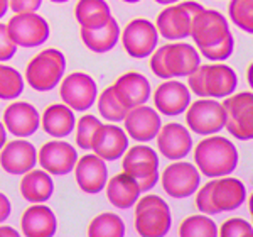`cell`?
Segmentation results:
<instances>
[{
	"label": "cell",
	"instance_id": "6da1fadb",
	"mask_svg": "<svg viewBox=\"0 0 253 237\" xmlns=\"http://www.w3.org/2000/svg\"><path fill=\"white\" fill-rule=\"evenodd\" d=\"M247 200V188L243 181L226 177L211 178L196 190V207L201 214L218 215L223 212H233L240 208Z\"/></svg>",
	"mask_w": 253,
	"mask_h": 237
},
{
	"label": "cell",
	"instance_id": "7a4b0ae2",
	"mask_svg": "<svg viewBox=\"0 0 253 237\" xmlns=\"http://www.w3.org/2000/svg\"><path fill=\"white\" fill-rule=\"evenodd\" d=\"M194 165L199 173L208 178H218L231 175L238 168V149L230 139L211 134L205 136L194 148Z\"/></svg>",
	"mask_w": 253,
	"mask_h": 237
},
{
	"label": "cell",
	"instance_id": "3957f363",
	"mask_svg": "<svg viewBox=\"0 0 253 237\" xmlns=\"http://www.w3.org/2000/svg\"><path fill=\"white\" fill-rule=\"evenodd\" d=\"M149 58L150 71L162 80L187 78L201 64V55L198 48L182 41L156 48Z\"/></svg>",
	"mask_w": 253,
	"mask_h": 237
},
{
	"label": "cell",
	"instance_id": "277c9868",
	"mask_svg": "<svg viewBox=\"0 0 253 237\" xmlns=\"http://www.w3.org/2000/svg\"><path fill=\"white\" fill-rule=\"evenodd\" d=\"M187 87L191 93L203 99H226L238 87V76L235 69L223 61H211L199 64L187 76Z\"/></svg>",
	"mask_w": 253,
	"mask_h": 237
},
{
	"label": "cell",
	"instance_id": "5b68a950",
	"mask_svg": "<svg viewBox=\"0 0 253 237\" xmlns=\"http://www.w3.org/2000/svg\"><path fill=\"white\" fill-rule=\"evenodd\" d=\"M66 73V56L56 48H47L32 58L26 66L24 80L36 92H51Z\"/></svg>",
	"mask_w": 253,
	"mask_h": 237
},
{
	"label": "cell",
	"instance_id": "8992f818",
	"mask_svg": "<svg viewBox=\"0 0 253 237\" xmlns=\"http://www.w3.org/2000/svg\"><path fill=\"white\" fill-rule=\"evenodd\" d=\"M133 207V227L138 236L162 237L169 234L172 227V214L164 198L159 195H144Z\"/></svg>",
	"mask_w": 253,
	"mask_h": 237
},
{
	"label": "cell",
	"instance_id": "52a82bcc",
	"mask_svg": "<svg viewBox=\"0 0 253 237\" xmlns=\"http://www.w3.org/2000/svg\"><path fill=\"white\" fill-rule=\"evenodd\" d=\"M122 170L138 183L142 193H147L157 185L161 178L157 151L145 142H138L137 146L126 149L122 156Z\"/></svg>",
	"mask_w": 253,
	"mask_h": 237
},
{
	"label": "cell",
	"instance_id": "ba28073f",
	"mask_svg": "<svg viewBox=\"0 0 253 237\" xmlns=\"http://www.w3.org/2000/svg\"><path fill=\"white\" fill-rule=\"evenodd\" d=\"M205 7L194 0H184L172 5H166L164 9L159 12L156 19V27L159 31V36H162L167 41H182L189 38L191 32V22L194 15Z\"/></svg>",
	"mask_w": 253,
	"mask_h": 237
},
{
	"label": "cell",
	"instance_id": "9c48e42d",
	"mask_svg": "<svg viewBox=\"0 0 253 237\" xmlns=\"http://www.w3.org/2000/svg\"><path fill=\"white\" fill-rule=\"evenodd\" d=\"M184 114L187 129L198 136L218 134L226 125V112H224L223 102L218 99L199 97V100L191 102Z\"/></svg>",
	"mask_w": 253,
	"mask_h": 237
},
{
	"label": "cell",
	"instance_id": "30bf717a",
	"mask_svg": "<svg viewBox=\"0 0 253 237\" xmlns=\"http://www.w3.org/2000/svg\"><path fill=\"white\" fill-rule=\"evenodd\" d=\"M122 46L126 55L133 59H145L159 46V31L156 24L149 19H132L120 34Z\"/></svg>",
	"mask_w": 253,
	"mask_h": 237
},
{
	"label": "cell",
	"instance_id": "8fae6325",
	"mask_svg": "<svg viewBox=\"0 0 253 237\" xmlns=\"http://www.w3.org/2000/svg\"><path fill=\"white\" fill-rule=\"evenodd\" d=\"M226 112L224 129L238 141H253V93H231L223 102Z\"/></svg>",
	"mask_w": 253,
	"mask_h": 237
},
{
	"label": "cell",
	"instance_id": "7c38bea8",
	"mask_svg": "<svg viewBox=\"0 0 253 237\" xmlns=\"http://www.w3.org/2000/svg\"><path fill=\"white\" fill-rule=\"evenodd\" d=\"M10 38L17 48H38L49 39L51 27L47 20L38 12H22L14 14L7 22Z\"/></svg>",
	"mask_w": 253,
	"mask_h": 237
},
{
	"label": "cell",
	"instance_id": "4fadbf2b",
	"mask_svg": "<svg viewBox=\"0 0 253 237\" xmlns=\"http://www.w3.org/2000/svg\"><path fill=\"white\" fill-rule=\"evenodd\" d=\"M59 97L75 112H86L98 99V85L88 73L73 71L61 80Z\"/></svg>",
	"mask_w": 253,
	"mask_h": 237
},
{
	"label": "cell",
	"instance_id": "5bb4252c",
	"mask_svg": "<svg viewBox=\"0 0 253 237\" xmlns=\"http://www.w3.org/2000/svg\"><path fill=\"white\" fill-rule=\"evenodd\" d=\"M159 179H161L166 195L177 200L189 198L201 186V173H199V170L193 163L182 161V159L170 163L162 171Z\"/></svg>",
	"mask_w": 253,
	"mask_h": 237
},
{
	"label": "cell",
	"instance_id": "9a60e30c",
	"mask_svg": "<svg viewBox=\"0 0 253 237\" xmlns=\"http://www.w3.org/2000/svg\"><path fill=\"white\" fill-rule=\"evenodd\" d=\"M230 34L231 31L228 19L219 10L203 9L194 15L193 22H191L189 38H193L198 50L219 43Z\"/></svg>",
	"mask_w": 253,
	"mask_h": 237
},
{
	"label": "cell",
	"instance_id": "2e32d148",
	"mask_svg": "<svg viewBox=\"0 0 253 237\" xmlns=\"http://www.w3.org/2000/svg\"><path fill=\"white\" fill-rule=\"evenodd\" d=\"M76 161H78L76 148L61 139L47 141L38 151V163L41 168L52 177H66L75 170Z\"/></svg>",
	"mask_w": 253,
	"mask_h": 237
},
{
	"label": "cell",
	"instance_id": "e0dca14e",
	"mask_svg": "<svg viewBox=\"0 0 253 237\" xmlns=\"http://www.w3.org/2000/svg\"><path fill=\"white\" fill-rule=\"evenodd\" d=\"M38 165V149L27 137H15L7 141L0 149V166L9 175H24Z\"/></svg>",
	"mask_w": 253,
	"mask_h": 237
},
{
	"label": "cell",
	"instance_id": "ac0fdd59",
	"mask_svg": "<svg viewBox=\"0 0 253 237\" xmlns=\"http://www.w3.org/2000/svg\"><path fill=\"white\" fill-rule=\"evenodd\" d=\"M161 127V114L154 107H149L147 104L130 109L124 118V129L126 136L137 142L154 141Z\"/></svg>",
	"mask_w": 253,
	"mask_h": 237
},
{
	"label": "cell",
	"instance_id": "d6986e66",
	"mask_svg": "<svg viewBox=\"0 0 253 237\" xmlns=\"http://www.w3.org/2000/svg\"><path fill=\"white\" fill-rule=\"evenodd\" d=\"M154 109L167 117H175L186 112L191 104V90L179 80H164L152 95Z\"/></svg>",
	"mask_w": 253,
	"mask_h": 237
},
{
	"label": "cell",
	"instance_id": "ffe728a7",
	"mask_svg": "<svg viewBox=\"0 0 253 237\" xmlns=\"http://www.w3.org/2000/svg\"><path fill=\"white\" fill-rule=\"evenodd\" d=\"M75 178L80 190L86 195H98L105 190L108 181L107 161L96 156L95 153L78 158L75 166Z\"/></svg>",
	"mask_w": 253,
	"mask_h": 237
},
{
	"label": "cell",
	"instance_id": "44dd1931",
	"mask_svg": "<svg viewBox=\"0 0 253 237\" xmlns=\"http://www.w3.org/2000/svg\"><path fill=\"white\" fill-rule=\"evenodd\" d=\"M3 125L15 137H31L41 129V114L29 102L15 100L3 110Z\"/></svg>",
	"mask_w": 253,
	"mask_h": 237
},
{
	"label": "cell",
	"instance_id": "7402d4cb",
	"mask_svg": "<svg viewBox=\"0 0 253 237\" xmlns=\"http://www.w3.org/2000/svg\"><path fill=\"white\" fill-rule=\"evenodd\" d=\"M156 139L159 153L169 161L184 159L193 151L191 130L179 122H169V124L162 125Z\"/></svg>",
	"mask_w": 253,
	"mask_h": 237
},
{
	"label": "cell",
	"instance_id": "603a6c76",
	"mask_svg": "<svg viewBox=\"0 0 253 237\" xmlns=\"http://www.w3.org/2000/svg\"><path fill=\"white\" fill-rule=\"evenodd\" d=\"M130 137L126 136L124 127H118L115 122L101 124L95 139L91 151L105 161H117L128 149Z\"/></svg>",
	"mask_w": 253,
	"mask_h": 237
},
{
	"label": "cell",
	"instance_id": "cb8c5ba5",
	"mask_svg": "<svg viewBox=\"0 0 253 237\" xmlns=\"http://www.w3.org/2000/svg\"><path fill=\"white\" fill-rule=\"evenodd\" d=\"M112 87L118 95V99L122 100V104L128 110L147 104L150 95H152L150 81L142 73L137 71H126L124 75H120Z\"/></svg>",
	"mask_w": 253,
	"mask_h": 237
},
{
	"label": "cell",
	"instance_id": "d4e9b609",
	"mask_svg": "<svg viewBox=\"0 0 253 237\" xmlns=\"http://www.w3.org/2000/svg\"><path fill=\"white\" fill-rule=\"evenodd\" d=\"M20 232L27 237H51L58 232V217L44 203H32L20 217Z\"/></svg>",
	"mask_w": 253,
	"mask_h": 237
},
{
	"label": "cell",
	"instance_id": "484cf974",
	"mask_svg": "<svg viewBox=\"0 0 253 237\" xmlns=\"http://www.w3.org/2000/svg\"><path fill=\"white\" fill-rule=\"evenodd\" d=\"M120 34H122V29L113 15L103 24V26L91 27V29L80 27L81 43L84 44L86 50L98 53V55L112 51L118 44V41H120Z\"/></svg>",
	"mask_w": 253,
	"mask_h": 237
},
{
	"label": "cell",
	"instance_id": "4316f807",
	"mask_svg": "<svg viewBox=\"0 0 253 237\" xmlns=\"http://www.w3.org/2000/svg\"><path fill=\"white\" fill-rule=\"evenodd\" d=\"M75 110L66 104H51L41 114V129L54 139H64L75 130Z\"/></svg>",
	"mask_w": 253,
	"mask_h": 237
},
{
	"label": "cell",
	"instance_id": "83f0119b",
	"mask_svg": "<svg viewBox=\"0 0 253 237\" xmlns=\"http://www.w3.org/2000/svg\"><path fill=\"white\" fill-rule=\"evenodd\" d=\"M105 191H107L108 202L115 208H120V210L132 208L142 195L138 183L130 175H126L125 171L108 178Z\"/></svg>",
	"mask_w": 253,
	"mask_h": 237
},
{
	"label": "cell",
	"instance_id": "f1b7e54d",
	"mask_svg": "<svg viewBox=\"0 0 253 237\" xmlns=\"http://www.w3.org/2000/svg\"><path fill=\"white\" fill-rule=\"evenodd\" d=\"M20 195L29 203H44L54 193V181L52 175H49L44 170H34L22 175L19 185Z\"/></svg>",
	"mask_w": 253,
	"mask_h": 237
},
{
	"label": "cell",
	"instance_id": "f546056e",
	"mask_svg": "<svg viewBox=\"0 0 253 237\" xmlns=\"http://www.w3.org/2000/svg\"><path fill=\"white\" fill-rule=\"evenodd\" d=\"M110 17H112V9L107 0H78L75 5V19L80 27L91 29L103 26Z\"/></svg>",
	"mask_w": 253,
	"mask_h": 237
},
{
	"label": "cell",
	"instance_id": "4dcf8cb0",
	"mask_svg": "<svg viewBox=\"0 0 253 237\" xmlns=\"http://www.w3.org/2000/svg\"><path fill=\"white\" fill-rule=\"evenodd\" d=\"M86 232L89 237H122L125 236V222L113 212H103L91 219Z\"/></svg>",
	"mask_w": 253,
	"mask_h": 237
},
{
	"label": "cell",
	"instance_id": "1f68e13d",
	"mask_svg": "<svg viewBox=\"0 0 253 237\" xmlns=\"http://www.w3.org/2000/svg\"><path fill=\"white\" fill-rule=\"evenodd\" d=\"M98 112L100 116L108 122H124V118L128 112V109L122 104V100L118 99L115 90L110 85L103 90L101 93H98Z\"/></svg>",
	"mask_w": 253,
	"mask_h": 237
},
{
	"label": "cell",
	"instance_id": "d6a6232c",
	"mask_svg": "<svg viewBox=\"0 0 253 237\" xmlns=\"http://www.w3.org/2000/svg\"><path fill=\"white\" fill-rule=\"evenodd\" d=\"M179 236L182 237H216L218 236V226L211 215L196 214L189 215L179 226Z\"/></svg>",
	"mask_w": 253,
	"mask_h": 237
},
{
	"label": "cell",
	"instance_id": "836d02e7",
	"mask_svg": "<svg viewBox=\"0 0 253 237\" xmlns=\"http://www.w3.org/2000/svg\"><path fill=\"white\" fill-rule=\"evenodd\" d=\"M26 80L14 66L0 63V100H17L24 92Z\"/></svg>",
	"mask_w": 253,
	"mask_h": 237
},
{
	"label": "cell",
	"instance_id": "e575fe53",
	"mask_svg": "<svg viewBox=\"0 0 253 237\" xmlns=\"http://www.w3.org/2000/svg\"><path fill=\"white\" fill-rule=\"evenodd\" d=\"M228 19L240 31L253 36V0H230Z\"/></svg>",
	"mask_w": 253,
	"mask_h": 237
},
{
	"label": "cell",
	"instance_id": "d590c367",
	"mask_svg": "<svg viewBox=\"0 0 253 237\" xmlns=\"http://www.w3.org/2000/svg\"><path fill=\"white\" fill-rule=\"evenodd\" d=\"M101 125V120L91 114H84L76 120L75 136H76V146L83 151H91L93 139H95L98 129Z\"/></svg>",
	"mask_w": 253,
	"mask_h": 237
},
{
	"label": "cell",
	"instance_id": "8d00e7d4",
	"mask_svg": "<svg viewBox=\"0 0 253 237\" xmlns=\"http://www.w3.org/2000/svg\"><path fill=\"white\" fill-rule=\"evenodd\" d=\"M199 55L203 58L210 59V61H224L228 59L235 51V39H233V34L226 36L223 41L216 44H211L208 48H203V50H198Z\"/></svg>",
	"mask_w": 253,
	"mask_h": 237
},
{
	"label": "cell",
	"instance_id": "74e56055",
	"mask_svg": "<svg viewBox=\"0 0 253 237\" xmlns=\"http://www.w3.org/2000/svg\"><path fill=\"white\" fill-rule=\"evenodd\" d=\"M218 234L223 237H247L253 236V226L250 222H247L245 219L240 217H231L224 220L221 227L218 229Z\"/></svg>",
	"mask_w": 253,
	"mask_h": 237
},
{
	"label": "cell",
	"instance_id": "f35d334b",
	"mask_svg": "<svg viewBox=\"0 0 253 237\" xmlns=\"http://www.w3.org/2000/svg\"><path fill=\"white\" fill-rule=\"evenodd\" d=\"M17 53L14 39L10 38V32L7 29V24L0 22V63L12 59Z\"/></svg>",
	"mask_w": 253,
	"mask_h": 237
},
{
	"label": "cell",
	"instance_id": "ab89813d",
	"mask_svg": "<svg viewBox=\"0 0 253 237\" xmlns=\"http://www.w3.org/2000/svg\"><path fill=\"white\" fill-rule=\"evenodd\" d=\"M42 5V0H9V10L14 14L22 12H38Z\"/></svg>",
	"mask_w": 253,
	"mask_h": 237
},
{
	"label": "cell",
	"instance_id": "60d3db41",
	"mask_svg": "<svg viewBox=\"0 0 253 237\" xmlns=\"http://www.w3.org/2000/svg\"><path fill=\"white\" fill-rule=\"evenodd\" d=\"M10 212H12V203L9 197L0 191V224H3L10 217Z\"/></svg>",
	"mask_w": 253,
	"mask_h": 237
},
{
	"label": "cell",
	"instance_id": "b9f144b4",
	"mask_svg": "<svg viewBox=\"0 0 253 237\" xmlns=\"http://www.w3.org/2000/svg\"><path fill=\"white\" fill-rule=\"evenodd\" d=\"M15 236H19L17 229L5 226V224H0V237H15Z\"/></svg>",
	"mask_w": 253,
	"mask_h": 237
},
{
	"label": "cell",
	"instance_id": "7bdbcfd3",
	"mask_svg": "<svg viewBox=\"0 0 253 237\" xmlns=\"http://www.w3.org/2000/svg\"><path fill=\"white\" fill-rule=\"evenodd\" d=\"M5 142H7V129L3 125V122L0 120V149L5 146Z\"/></svg>",
	"mask_w": 253,
	"mask_h": 237
},
{
	"label": "cell",
	"instance_id": "ee69618b",
	"mask_svg": "<svg viewBox=\"0 0 253 237\" xmlns=\"http://www.w3.org/2000/svg\"><path fill=\"white\" fill-rule=\"evenodd\" d=\"M7 12H9V0H0V19L5 17Z\"/></svg>",
	"mask_w": 253,
	"mask_h": 237
},
{
	"label": "cell",
	"instance_id": "f6af8a7d",
	"mask_svg": "<svg viewBox=\"0 0 253 237\" xmlns=\"http://www.w3.org/2000/svg\"><path fill=\"white\" fill-rule=\"evenodd\" d=\"M247 81H248V85H250L252 90H253V61L248 64V68H247Z\"/></svg>",
	"mask_w": 253,
	"mask_h": 237
},
{
	"label": "cell",
	"instance_id": "bcb514c9",
	"mask_svg": "<svg viewBox=\"0 0 253 237\" xmlns=\"http://www.w3.org/2000/svg\"><path fill=\"white\" fill-rule=\"evenodd\" d=\"M156 3H159V5H172V3H177V2H181V0H154Z\"/></svg>",
	"mask_w": 253,
	"mask_h": 237
},
{
	"label": "cell",
	"instance_id": "7dc6e473",
	"mask_svg": "<svg viewBox=\"0 0 253 237\" xmlns=\"http://www.w3.org/2000/svg\"><path fill=\"white\" fill-rule=\"evenodd\" d=\"M248 208H250V212H253V191H252L250 198H248Z\"/></svg>",
	"mask_w": 253,
	"mask_h": 237
},
{
	"label": "cell",
	"instance_id": "c3c4849f",
	"mask_svg": "<svg viewBox=\"0 0 253 237\" xmlns=\"http://www.w3.org/2000/svg\"><path fill=\"white\" fill-rule=\"evenodd\" d=\"M49 2H52V3H66V2H69V0H49Z\"/></svg>",
	"mask_w": 253,
	"mask_h": 237
},
{
	"label": "cell",
	"instance_id": "681fc988",
	"mask_svg": "<svg viewBox=\"0 0 253 237\" xmlns=\"http://www.w3.org/2000/svg\"><path fill=\"white\" fill-rule=\"evenodd\" d=\"M122 2H125V3H138V2H142V0H122Z\"/></svg>",
	"mask_w": 253,
	"mask_h": 237
},
{
	"label": "cell",
	"instance_id": "f907efd6",
	"mask_svg": "<svg viewBox=\"0 0 253 237\" xmlns=\"http://www.w3.org/2000/svg\"><path fill=\"white\" fill-rule=\"evenodd\" d=\"M250 215H252V222H253V212H250ZM252 226H253V224H252Z\"/></svg>",
	"mask_w": 253,
	"mask_h": 237
}]
</instances>
